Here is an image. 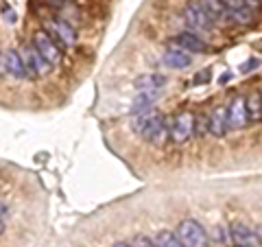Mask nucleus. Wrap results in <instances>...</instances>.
<instances>
[{
	"label": "nucleus",
	"instance_id": "cd10ccee",
	"mask_svg": "<svg viewBox=\"0 0 262 247\" xmlns=\"http://www.w3.org/2000/svg\"><path fill=\"white\" fill-rule=\"evenodd\" d=\"M112 247H134V243H125V241H118V243H114Z\"/></svg>",
	"mask_w": 262,
	"mask_h": 247
},
{
	"label": "nucleus",
	"instance_id": "4be33fe9",
	"mask_svg": "<svg viewBox=\"0 0 262 247\" xmlns=\"http://www.w3.org/2000/svg\"><path fill=\"white\" fill-rule=\"evenodd\" d=\"M134 247H158L153 241V236H146V234H138L134 238Z\"/></svg>",
	"mask_w": 262,
	"mask_h": 247
},
{
	"label": "nucleus",
	"instance_id": "b1692460",
	"mask_svg": "<svg viewBox=\"0 0 262 247\" xmlns=\"http://www.w3.org/2000/svg\"><path fill=\"white\" fill-rule=\"evenodd\" d=\"M258 66H260V59H258V57H249V59H247V61H245V64L241 66V72H243V75H247V72L256 70Z\"/></svg>",
	"mask_w": 262,
	"mask_h": 247
},
{
	"label": "nucleus",
	"instance_id": "7ed1b4c3",
	"mask_svg": "<svg viewBox=\"0 0 262 247\" xmlns=\"http://www.w3.org/2000/svg\"><path fill=\"white\" fill-rule=\"evenodd\" d=\"M184 20L192 33H210L212 27H214V20L203 9L201 0H190V3L184 7Z\"/></svg>",
	"mask_w": 262,
	"mask_h": 247
},
{
	"label": "nucleus",
	"instance_id": "7c9ffc66",
	"mask_svg": "<svg viewBox=\"0 0 262 247\" xmlns=\"http://www.w3.org/2000/svg\"><path fill=\"white\" fill-rule=\"evenodd\" d=\"M5 232V221H0V234Z\"/></svg>",
	"mask_w": 262,
	"mask_h": 247
},
{
	"label": "nucleus",
	"instance_id": "412c9836",
	"mask_svg": "<svg viewBox=\"0 0 262 247\" xmlns=\"http://www.w3.org/2000/svg\"><path fill=\"white\" fill-rule=\"evenodd\" d=\"M194 134L196 136H203L208 134V116H194Z\"/></svg>",
	"mask_w": 262,
	"mask_h": 247
},
{
	"label": "nucleus",
	"instance_id": "5701e85b",
	"mask_svg": "<svg viewBox=\"0 0 262 247\" xmlns=\"http://www.w3.org/2000/svg\"><path fill=\"white\" fill-rule=\"evenodd\" d=\"M0 15H3V20L7 24H15V20H18V15H15V11L11 9L9 5H3V9H0Z\"/></svg>",
	"mask_w": 262,
	"mask_h": 247
},
{
	"label": "nucleus",
	"instance_id": "dca6fc26",
	"mask_svg": "<svg viewBox=\"0 0 262 247\" xmlns=\"http://www.w3.org/2000/svg\"><path fill=\"white\" fill-rule=\"evenodd\" d=\"M223 5L227 7L229 18H232L234 22L245 24V22L251 20V9L245 5V0H223Z\"/></svg>",
	"mask_w": 262,
	"mask_h": 247
},
{
	"label": "nucleus",
	"instance_id": "423d86ee",
	"mask_svg": "<svg viewBox=\"0 0 262 247\" xmlns=\"http://www.w3.org/2000/svg\"><path fill=\"white\" fill-rule=\"evenodd\" d=\"M46 33L51 35L53 42L63 48V46H75L77 44V31L75 27H70L63 18H57V20H48L46 22Z\"/></svg>",
	"mask_w": 262,
	"mask_h": 247
},
{
	"label": "nucleus",
	"instance_id": "6e6552de",
	"mask_svg": "<svg viewBox=\"0 0 262 247\" xmlns=\"http://www.w3.org/2000/svg\"><path fill=\"white\" fill-rule=\"evenodd\" d=\"M170 46L177 48V51H184V53H208V44L206 39H201L196 33L192 31H182L170 39Z\"/></svg>",
	"mask_w": 262,
	"mask_h": 247
},
{
	"label": "nucleus",
	"instance_id": "f03ea898",
	"mask_svg": "<svg viewBox=\"0 0 262 247\" xmlns=\"http://www.w3.org/2000/svg\"><path fill=\"white\" fill-rule=\"evenodd\" d=\"M175 234H177L179 241H182L184 247H206L208 241H210L208 232L203 230V225L199 223V221H194V219L179 221Z\"/></svg>",
	"mask_w": 262,
	"mask_h": 247
},
{
	"label": "nucleus",
	"instance_id": "4468645a",
	"mask_svg": "<svg viewBox=\"0 0 262 247\" xmlns=\"http://www.w3.org/2000/svg\"><path fill=\"white\" fill-rule=\"evenodd\" d=\"M162 64L166 68H173V70H179V68H188L192 64V57L184 53V51H177V48H170L162 55Z\"/></svg>",
	"mask_w": 262,
	"mask_h": 247
},
{
	"label": "nucleus",
	"instance_id": "39448f33",
	"mask_svg": "<svg viewBox=\"0 0 262 247\" xmlns=\"http://www.w3.org/2000/svg\"><path fill=\"white\" fill-rule=\"evenodd\" d=\"M194 134V116L190 112H179L168 122V138L177 145H184Z\"/></svg>",
	"mask_w": 262,
	"mask_h": 247
},
{
	"label": "nucleus",
	"instance_id": "393cba45",
	"mask_svg": "<svg viewBox=\"0 0 262 247\" xmlns=\"http://www.w3.org/2000/svg\"><path fill=\"white\" fill-rule=\"evenodd\" d=\"M210 77H212V72L210 70H203V72H199V75L194 77V84H208Z\"/></svg>",
	"mask_w": 262,
	"mask_h": 247
},
{
	"label": "nucleus",
	"instance_id": "20e7f679",
	"mask_svg": "<svg viewBox=\"0 0 262 247\" xmlns=\"http://www.w3.org/2000/svg\"><path fill=\"white\" fill-rule=\"evenodd\" d=\"M20 59H22V66L24 70H27V77H44L51 72L53 66L48 64L42 55H39V51L33 44H27L20 48Z\"/></svg>",
	"mask_w": 262,
	"mask_h": 247
},
{
	"label": "nucleus",
	"instance_id": "1a4fd4ad",
	"mask_svg": "<svg viewBox=\"0 0 262 247\" xmlns=\"http://www.w3.org/2000/svg\"><path fill=\"white\" fill-rule=\"evenodd\" d=\"M225 122L227 129H243L247 125V112H245V96H234L225 108Z\"/></svg>",
	"mask_w": 262,
	"mask_h": 247
},
{
	"label": "nucleus",
	"instance_id": "c85d7f7f",
	"mask_svg": "<svg viewBox=\"0 0 262 247\" xmlns=\"http://www.w3.org/2000/svg\"><path fill=\"white\" fill-rule=\"evenodd\" d=\"M245 5H247L249 9H251V7H258V5H260V0H245Z\"/></svg>",
	"mask_w": 262,
	"mask_h": 247
},
{
	"label": "nucleus",
	"instance_id": "9b49d317",
	"mask_svg": "<svg viewBox=\"0 0 262 247\" xmlns=\"http://www.w3.org/2000/svg\"><path fill=\"white\" fill-rule=\"evenodd\" d=\"M0 72L13 79H27V70H24L18 51H5V55H0Z\"/></svg>",
	"mask_w": 262,
	"mask_h": 247
},
{
	"label": "nucleus",
	"instance_id": "f257e3e1",
	"mask_svg": "<svg viewBox=\"0 0 262 247\" xmlns=\"http://www.w3.org/2000/svg\"><path fill=\"white\" fill-rule=\"evenodd\" d=\"M131 129L136 131L140 138L149 140L151 145H164L168 138V122L160 112H144L138 114L131 120Z\"/></svg>",
	"mask_w": 262,
	"mask_h": 247
},
{
	"label": "nucleus",
	"instance_id": "bb28decb",
	"mask_svg": "<svg viewBox=\"0 0 262 247\" xmlns=\"http://www.w3.org/2000/svg\"><path fill=\"white\" fill-rule=\"evenodd\" d=\"M46 3L53 7H61V5H66V0H46Z\"/></svg>",
	"mask_w": 262,
	"mask_h": 247
},
{
	"label": "nucleus",
	"instance_id": "2eb2a0df",
	"mask_svg": "<svg viewBox=\"0 0 262 247\" xmlns=\"http://www.w3.org/2000/svg\"><path fill=\"white\" fill-rule=\"evenodd\" d=\"M208 131L212 136H225L227 131V122H225V108H214L208 114Z\"/></svg>",
	"mask_w": 262,
	"mask_h": 247
},
{
	"label": "nucleus",
	"instance_id": "0eeeda50",
	"mask_svg": "<svg viewBox=\"0 0 262 247\" xmlns=\"http://www.w3.org/2000/svg\"><path fill=\"white\" fill-rule=\"evenodd\" d=\"M33 46L39 51V55L44 57V59L51 64V66H57L61 61V48L57 46L53 39H51V35H48L46 31H37L35 33V37H33V42H31Z\"/></svg>",
	"mask_w": 262,
	"mask_h": 247
},
{
	"label": "nucleus",
	"instance_id": "a878e982",
	"mask_svg": "<svg viewBox=\"0 0 262 247\" xmlns=\"http://www.w3.org/2000/svg\"><path fill=\"white\" fill-rule=\"evenodd\" d=\"M7 215H9V208H7V205L0 201V221H5L7 219Z\"/></svg>",
	"mask_w": 262,
	"mask_h": 247
},
{
	"label": "nucleus",
	"instance_id": "f8f14e48",
	"mask_svg": "<svg viewBox=\"0 0 262 247\" xmlns=\"http://www.w3.org/2000/svg\"><path fill=\"white\" fill-rule=\"evenodd\" d=\"M166 86V77L164 75H140L136 81H134V88L138 92H162V88Z\"/></svg>",
	"mask_w": 262,
	"mask_h": 247
},
{
	"label": "nucleus",
	"instance_id": "2f4dec72",
	"mask_svg": "<svg viewBox=\"0 0 262 247\" xmlns=\"http://www.w3.org/2000/svg\"><path fill=\"white\" fill-rule=\"evenodd\" d=\"M260 101H262V88H260Z\"/></svg>",
	"mask_w": 262,
	"mask_h": 247
},
{
	"label": "nucleus",
	"instance_id": "c756f323",
	"mask_svg": "<svg viewBox=\"0 0 262 247\" xmlns=\"http://www.w3.org/2000/svg\"><path fill=\"white\" fill-rule=\"evenodd\" d=\"M256 236H258V241H260V245H262V225L256 230Z\"/></svg>",
	"mask_w": 262,
	"mask_h": 247
},
{
	"label": "nucleus",
	"instance_id": "f3484780",
	"mask_svg": "<svg viewBox=\"0 0 262 247\" xmlns=\"http://www.w3.org/2000/svg\"><path fill=\"white\" fill-rule=\"evenodd\" d=\"M201 5H203V9L208 11V15L214 22H225L229 18V11H227V7L223 5V0H201Z\"/></svg>",
	"mask_w": 262,
	"mask_h": 247
},
{
	"label": "nucleus",
	"instance_id": "6ab92c4d",
	"mask_svg": "<svg viewBox=\"0 0 262 247\" xmlns=\"http://www.w3.org/2000/svg\"><path fill=\"white\" fill-rule=\"evenodd\" d=\"M153 241L158 247H184L182 241L177 238V234L170 232V230H162V232H158L153 236Z\"/></svg>",
	"mask_w": 262,
	"mask_h": 247
},
{
	"label": "nucleus",
	"instance_id": "9d476101",
	"mask_svg": "<svg viewBox=\"0 0 262 247\" xmlns=\"http://www.w3.org/2000/svg\"><path fill=\"white\" fill-rule=\"evenodd\" d=\"M227 234H229V241H232V247H262L256 232L243 223H234Z\"/></svg>",
	"mask_w": 262,
	"mask_h": 247
},
{
	"label": "nucleus",
	"instance_id": "a211bd4d",
	"mask_svg": "<svg viewBox=\"0 0 262 247\" xmlns=\"http://www.w3.org/2000/svg\"><path fill=\"white\" fill-rule=\"evenodd\" d=\"M245 112H247V120H251V122H260L262 120L260 92H251L247 98H245Z\"/></svg>",
	"mask_w": 262,
	"mask_h": 247
},
{
	"label": "nucleus",
	"instance_id": "aec40b11",
	"mask_svg": "<svg viewBox=\"0 0 262 247\" xmlns=\"http://www.w3.org/2000/svg\"><path fill=\"white\" fill-rule=\"evenodd\" d=\"M210 236H212V241H216L219 245H225V243L229 241V234L225 232V228H221V225H216L214 230H212ZM210 236H208V238H210Z\"/></svg>",
	"mask_w": 262,
	"mask_h": 247
},
{
	"label": "nucleus",
	"instance_id": "ddd939ff",
	"mask_svg": "<svg viewBox=\"0 0 262 247\" xmlns=\"http://www.w3.org/2000/svg\"><path fill=\"white\" fill-rule=\"evenodd\" d=\"M162 92H138V96L131 101V108H129V114L131 116H138V114H144L153 108V103L160 98Z\"/></svg>",
	"mask_w": 262,
	"mask_h": 247
}]
</instances>
